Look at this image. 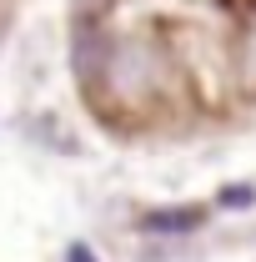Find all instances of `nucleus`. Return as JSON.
<instances>
[{
    "mask_svg": "<svg viewBox=\"0 0 256 262\" xmlns=\"http://www.w3.org/2000/svg\"><path fill=\"white\" fill-rule=\"evenodd\" d=\"M206 212L201 207H171V212H146V227L151 232H186V227H196Z\"/></svg>",
    "mask_w": 256,
    "mask_h": 262,
    "instance_id": "nucleus-1",
    "label": "nucleus"
},
{
    "mask_svg": "<svg viewBox=\"0 0 256 262\" xmlns=\"http://www.w3.org/2000/svg\"><path fill=\"white\" fill-rule=\"evenodd\" d=\"M70 262H96V252H91L86 242H75V247H70Z\"/></svg>",
    "mask_w": 256,
    "mask_h": 262,
    "instance_id": "nucleus-2",
    "label": "nucleus"
}]
</instances>
